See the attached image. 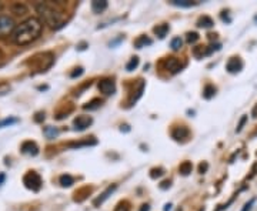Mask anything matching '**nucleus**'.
Returning <instances> with one entry per match:
<instances>
[{
	"label": "nucleus",
	"mask_w": 257,
	"mask_h": 211,
	"mask_svg": "<svg viewBox=\"0 0 257 211\" xmlns=\"http://www.w3.org/2000/svg\"><path fill=\"white\" fill-rule=\"evenodd\" d=\"M43 32V23L38 18H29L25 22H22L19 26H16V29L13 32V34L10 36L12 42L18 46H26L33 43L35 40L40 38Z\"/></svg>",
	"instance_id": "1"
},
{
	"label": "nucleus",
	"mask_w": 257,
	"mask_h": 211,
	"mask_svg": "<svg viewBox=\"0 0 257 211\" xmlns=\"http://www.w3.org/2000/svg\"><path fill=\"white\" fill-rule=\"evenodd\" d=\"M39 16L42 19V23L48 24L52 29H60L66 24L67 16L65 14L63 10L59 9V4H52L48 2H42L36 4Z\"/></svg>",
	"instance_id": "2"
},
{
	"label": "nucleus",
	"mask_w": 257,
	"mask_h": 211,
	"mask_svg": "<svg viewBox=\"0 0 257 211\" xmlns=\"http://www.w3.org/2000/svg\"><path fill=\"white\" fill-rule=\"evenodd\" d=\"M16 29V23L10 16L6 14H0V38H6L12 36L13 32Z\"/></svg>",
	"instance_id": "3"
},
{
	"label": "nucleus",
	"mask_w": 257,
	"mask_h": 211,
	"mask_svg": "<svg viewBox=\"0 0 257 211\" xmlns=\"http://www.w3.org/2000/svg\"><path fill=\"white\" fill-rule=\"evenodd\" d=\"M23 182H25V186L28 187L29 190H32V192H39L42 188V184H43L42 182V177L38 173H35V172H29L23 177Z\"/></svg>",
	"instance_id": "4"
},
{
	"label": "nucleus",
	"mask_w": 257,
	"mask_h": 211,
	"mask_svg": "<svg viewBox=\"0 0 257 211\" xmlns=\"http://www.w3.org/2000/svg\"><path fill=\"white\" fill-rule=\"evenodd\" d=\"M92 123H93V118L92 117H89V116H79V117L75 118L73 126H75V130H77V132H83Z\"/></svg>",
	"instance_id": "5"
},
{
	"label": "nucleus",
	"mask_w": 257,
	"mask_h": 211,
	"mask_svg": "<svg viewBox=\"0 0 257 211\" xmlns=\"http://www.w3.org/2000/svg\"><path fill=\"white\" fill-rule=\"evenodd\" d=\"M99 90H100L103 94H106V96H110V94H113L114 92H116L114 82L113 80H110V78H105V80L99 82Z\"/></svg>",
	"instance_id": "6"
},
{
	"label": "nucleus",
	"mask_w": 257,
	"mask_h": 211,
	"mask_svg": "<svg viewBox=\"0 0 257 211\" xmlns=\"http://www.w3.org/2000/svg\"><path fill=\"white\" fill-rule=\"evenodd\" d=\"M226 68H227L228 73H231V74H234V73H238L241 68H243V62H241V58H231L227 62V64H226Z\"/></svg>",
	"instance_id": "7"
},
{
	"label": "nucleus",
	"mask_w": 257,
	"mask_h": 211,
	"mask_svg": "<svg viewBox=\"0 0 257 211\" xmlns=\"http://www.w3.org/2000/svg\"><path fill=\"white\" fill-rule=\"evenodd\" d=\"M20 150H22V153L28 154V156H38L39 154V147L35 142H25L22 144Z\"/></svg>",
	"instance_id": "8"
},
{
	"label": "nucleus",
	"mask_w": 257,
	"mask_h": 211,
	"mask_svg": "<svg viewBox=\"0 0 257 211\" xmlns=\"http://www.w3.org/2000/svg\"><path fill=\"white\" fill-rule=\"evenodd\" d=\"M116 188H117V186H116V184H113V186H110V187H107L105 192L100 194V197H97V198H96V200H95V206H96V207L102 206V204H103V202H105L106 200H107V198H109V197H110V196H112V194H113V192H116Z\"/></svg>",
	"instance_id": "9"
},
{
	"label": "nucleus",
	"mask_w": 257,
	"mask_h": 211,
	"mask_svg": "<svg viewBox=\"0 0 257 211\" xmlns=\"http://www.w3.org/2000/svg\"><path fill=\"white\" fill-rule=\"evenodd\" d=\"M166 68H167V70H170L171 73H179L181 70V64L180 62H179V58H167V60H166Z\"/></svg>",
	"instance_id": "10"
},
{
	"label": "nucleus",
	"mask_w": 257,
	"mask_h": 211,
	"mask_svg": "<svg viewBox=\"0 0 257 211\" xmlns=\"http://www.w3.org/2000/svg\"><path fill=\"white\" fill-rule=\"evenodd\" d=\"M189 136V130L186 127H176L173 132H171V137L174 140H181V138H186Z\"/></svg>",
	"instance_id": "11"
},
{
	"label": "nucleus",
	"mask_w": 257,
	"mask_h": 211,
	"mask_svg": "<svg viewBox=\"0 0 257 211\" xmlns=\"http://www.w3.org/2000/svg\"><path fill=\"white\" fill-rule=\"evenodd\" d=\"M107 8V2L106 0H95L92 2V10L95 13H102L103 10H106Z\"/></svg>",
	"instance_id": "12"
},
{
	"label": "nucleus",
	"mask_w": 257,
	"mask_h": 211,
	"mask_svg": "<svg viewBox=\"0 0 257 211\" xmlns=\"http://www.w3.org/2000/svg\"><path fill=\"white\" fill-rule=\"evenodd\" d=\"M152 43H153L152 38H149L147 36H140V38L134 40V46H136L137 48H146V46H150Z\"/></svg>",
	"instance_id": "13"
},
{
	"label": "nucleus",
	"mask_w": 257,
	"mask_h": 211,
	"mask_svg": "<svg viewBox=\"0 0 257 211\" xmlns=\"http://www.w3.org/2000/svg\"><path fill=\"white\" fill-rule=\"evenodd\" d=\"M169 30H170L169 24L163 23V24H159V26H156V28H154V33L159 36V38H164V36L169 33Z\"/></svg>",
	"instance_id": "14"
},
{
	"label": "nucleus",
	"mask_w": 257,
	"mask_h": 211,
	"mask_svg": "<svg viewBox=\"0 0 257 211\" xmlns=\"http://www.w3.org/2000/svg\"><path fill=\"white\" fill-rule=\"evenodd\" d=\"M213 24H214V22H213L211 18H209V16H203V18H200L199 22H197V26H199V28H203V29H210V28H213Z\"/></svg>",
	"instance_id": "15"
},
{
	"label": "nucleus",
	"mask_w": 257,
	"mask_h": 211,
	"mask_svg": "<svg viewBox=\"0 0 257 211\" xmlns=\"http://www.w3.org/2000/svg\"><path fill=\"white\" fill-rule=\"evenodd\" d=\"M170 3L177 8H191V6L197 4L196 2H191V0H170Z\"/></svg>",
	"instance_id": "16"
},
{
	"label": "nucleus",
	"mask_w": 257,
	"mask_h": 211,
	"mask_svg": "<svg viewBox=\"0 0 257 211\" xmlns=\"http://www.w3.org/2000/svg\"><path fill=\"white\" fill-rule=\"evenodd\" d=\"M100 106H102V100H100V98H93L92 102L86 103V104L83 106V108H85V110H89V112H92V110H97Z\"/></svg>",
	"instance_id": "17"
},
{
	"label": "nucleus",
	"mask_w": 257,
	"mask_h": 211,
	"mask_svg": "<svg viewBox=\"0 0 257 211\" xmlns=\"http://www.w3.org/2000/svg\"><path fill=\"white\" fill-rule=\"evenodd\" d=\"M43 133H45V136L48 137L49 140H53V138H55V137H57V134H59V130H57L56 127L48 126V127H45Z\"/></svg>",
	"instance_id": "18"
},
{
	"label": "nucleus",
	"mask_w": 257,
	"mask_h": 211,
	"mask_svg": "<svg viewBox=\"0 0 257 211\" xmlns=\"http://www.w3.org/2000/svg\"><path fill=\"white\" fill-rule=\"evenodd\" d=\"M97 142L96 140H85V142H79V143H70L69 147L72 148H80V147H89V146H96Z\"/></svg>",
	"instance_id": "19"
},
{
	"label": "nucleus",
	"mask_w": 257,
	"mask_h": 211,
	"mask_svg": "<svg viewBox=\"0 0 257 211\" xmlns=\"http://www.w3.org/2000/svg\"><path fill=\"white\" fill-rule=\"evenodd\" d=\"M191 170H193V166H191L190 162H184V163L180 164V167H179V172L183 176H189L191 173Z\"/></svg>",
	"instance_id": "20"
},
{
	"label": "nucleus",
	"mask_w": 257,
	"mask_h": 211,
	"mask_svg": "<svg viewBox=\"0 0 257 211\" xmlns=\"http://www.w3.org/2000/svg\"><path fill=\"white\" fill-rule=\"evenodd\" d=\"M60 184H62V187H70L75 180H73V177L72 176H69V174H63V176H60Z\"/></svg>",
	"instance_id": "21"
},
{
	"label": "nucleus",
	"mask_w": 257,
	"mask_h": 211,
	"mask_svg": "<svg viewBox=\"0 0 257 211\" xmlns=\"http://www.w3.org/2000/svg\"><path fill=\"white\" fill-rule=\"evenodd\" d=\"M12 10H13V13H16V14H25V13H28V8L25 6V4H20V3H16V4H13L12 6Z\"/></svg>",
	"instance_id": "22"
},
{
	"label": "nucleus",
	"mask_w": 257,
	"mask_h": 211,
	"mask_svg": "<svg viewBox=\"0 0 257 211\" xmlns=\"http://www.w3.org/2000/svg\"><path fill=\"white\" fill-rule=\"evenodd\" d=\"M214 94H216V87L210 86V84L204 87V90H203V97L204 98H211Z\"/></svg>",
	"instance_id": "23"
},
{
	"label": "nucleus",
	"mask_w": 257,
	"mask_h": 211,
	"mask_svg": "<svg viewBox=\"0 0 257 211\" xmlns=\"http://www.w3.org/2000/svg\"><path fill=\"white\" fill-rule=\"evenodd\" d=\"M139 66V58H132V60L127 63V66H126V70L127 72H133L134 68Z\"/></svg>",
	"instance_id": "24"
},
{
	"label": "nucleus",
	"mask_w": 257,
	"mask_h": 211,
	"mask_svg": "<svg viewBox=\"0 0 257 211\" xmlns=\"http://www.w3.org/2000/svg\"><path fill=\"white\" fill-rule=\"evenodd\" d=\"M181 44H183V42H181L180 38H174L170 43V46L173 50H179V48H181Z\"/></svg>",
	"instance_id": "25"
},
{
	"label": "nucleus",
	"mask_w": 257,
	"mask_h": 211,
	"mask_svg": "<svg viewBox=\"0 0 257 211\" xmlns=\"http://www.w3.org/2000/svg\"><path fill=\"white\" fill-rule=\"evenodd\" d=\"M199 40V34L196 32H191V33H187V43L190 44H194L196 42Z\"/></svg>",
	"instance_id": "26"
},
{
	"label": "nucleus",
	"mask_w": 257,
	"mask_h": 211,
	"mask_svg": "<svg viewBox=\"0 0 257 211\" xmlns=\"http://www.w3.org/2000/svg\"><path fill=\"white\" fill-rule=\"evenodd\" d=\"M114 211H130V207H129V202H122L117 204V207L114 208Z\"/></svg>",
	"instance_id": "27"
},
{
	"label": "nucleus",
	"mask_w": 257,
	"mask_h": 211,
	"mask_svg": "<svg viewBox=\"0 0 257 211\" xmlns=\"http://www.w3.org/2000/svg\"><path fill=\"white\" fill-rule=\"evenodd\" d=\"M163 174H164L163 168H153L152 172H150V177L152 178H157V177H162Z\"/></svg>",
	"instance_id": "28"
},
{
	"label": "nucleus",
	"mask_w": 257,
	"mask_h": 211,
	"mask_svg": "<svg viewBox=\"0 0 257 211\" xmlns=\"http://www.w3.org/2000/svg\"><path fill=\"white\" fill-rule=\"evenodd\" d=\"M18 123V118H6L3 122H0V127H5V126H10Z\"/></svg>",
	"instance_id": "29"
},
{
	"label": "nucleus",
	"mask_w": 257,
	"mask_h": 211,
	"mask_svg": "<svg viewBox=\"0 0 257 211\" xmlns=\"http://www.w3.org/2000/svg\"><path fill=\"white\" fill-rule=\"evenodd\" d=\"M82 74H83V68H75V72L70 74V77H72V78H75V77L82 76Z\"/></svg>",
	"instance_id": "30"
},
{
	"label": "nucleus",
	"mask_w": 257,
	"mask_h": 211,
	"mask_svg": "<svg viewBox=\"0 0 257 211\" xmlns=\"http://www.w3.org/2000/svg\"><path fill=\"white\" fill-rule=\"evenodd\" d=\"M254 202H256V200H254V198H251L250 202H246V204H244V207H243V210H241V211H250V210H251V207H253Z\"/></svg>",
	"instance_id": "31"
},
{
	"label": "nucleus",
	"mask_w": 257,
	"mask_h": 211,
	"mask_svg": "<svg viewBox=\"0 0 257 211\" xmlns=\"http://www.w3.org/2000/svg\"><path fill=\"white\" fill-rule=\"evenodd\" d=\"M246 120H247V117H246V116H243V117H241V120H240V123H238L237 128H236V132H241V128H243V126H244V123H246Z\"/></svg>",
	"instance_id": "32"
},
{
	"label": "nucleus",
	"mask_w": 257,
	"mask_h": 211,
	"mask_svg": "<svg viewBox=\"0 0 257 211\" xmlns=\"http://www.w3.org/2000/svg\"><path fill=\"white\" fill-rule=\"evenodd\" d=\"M35 120H36L38 123H40L42 120H45V113H38L36 117H35Z\"/></svg>",
	"instance_id": "33"
},
{
	"label": "nucleus",
	"mask_w": 257,
	"mask_h": 211,
	"mask_svg": "<svg viewBox=\"0 0 257 211\" xmlns=\"http://www.w3.org/2000/svg\"><path fill=\"white\" fill-rule=\"evenodd\" d=\"M207 167H209V166H207V163H204V164H200V167H199V172L201 174L204 173V172H206V170H207Z\"/></svg>",
	"instance_id": "34"
},
{
	"label": "nucleus",
	"mask_w": 257,
	"mask_h": 211,
	"mask_svg": "<svg viewBox=\"0 0 257 211\" xmlns=\"http://www.w3.org/2000/svg\"><path fill=\"white\" fill-rule=\"evenodd\" d=\"M171 182H163L162 184H160V188H163V190H166L167 187H170Z\"/></svg>",
	"instance_id": "35"
},
{
	"label": "nucleus",
	"mask_w": 257,
	"mask_h": 211,
	"mask_svg": "<svg viewBox=\"0 0 257 211\" xmlns=\"http://www.w3.org/2000/svg\"><path fill=\"white\" fill-rule=\"evenodd\" d=\"M140 211H150V206L149 204H143L140 207Z\"/></svg>",
	"instance_id": "36"
},
{
	"label": "nucleus",
	"mask_w": 257,
	"mask_h": 211,
	"mask_svg": "<svg viewBox=\"0 0 257 211\" xmlns=\"http://www.w3.org/2000/svg\"><path fill=\"white\" fill-rule=\"evenodd\" d=\"M5 180H6V176H5L3 173H0V186H2L3 182H5Z\"/></svg>",
	"instance_id": "37"
},
{
	"label": "nucleus",
	"mask_w": 257,
	"mask_h": 211,
	"mask_svg": "<svg viewBox=\"0 0 257 211\" xmlns=\"http://www.w3.org/2000/svg\"><path fill=\"white\" fill-rule=\"evenodd\" d=\"M253 117H254V118L257 117V104H256V107L253 108Z\"/></svg>",
	"instance_id": "38"
},
{
	"label": "nucleus",
	"mask_w": 257,
	"mask_h": 211,
	"mask_svg": "<svg viewBox=\"0 0 257 211\" xmlns=\"http://www.w3.org/2000/svg\"><path fill=\"white\" fill-rule=\"evenodd\" d=\"M170 207H171V204H166V207H164V211H169V210H170Z\"/></svg>",
	"instance_id": "39"
},
{
	"label": "nucleus",
	"mask_w": 257,
	"mask_h": 211,
	"mask_svg": "<svg viewBox=\"0 0 257 211\" xmlns=\"http://www.w3.org/2000/svg\"><path fill=\"white\" fill-rule=\"evenodd\" d=\"M254 20H256V23H257V16H256V18H254Z\"/></svg>",
	"instance_id": "40"
},
{
	"label": "nucleus",
	"mask_w": 257,
	"mask_h": 211,
	"mask_svg": "<svg viewBox=\"0 0 257 211\" xmlns=\"http://www.w3.org/2000/svg\"><path fill=\"white\" fill-rule=\"evenodd\" d=\"M200 211H204V208H203V210H200Z\"/></svg>",
	"instance_id": "41"
},
{
	"label": "nucleus",
	"mask_w": 257,
	"mask_h": 211,
	"mask_svg": "<svg viewBox=\"0 0 257 211\" xmlns=\"http://www.w3.org/2000/svg\"><path fill=\"white\" fill-rule=\"evenodd\" d=\"M0 9H2V4H0Z\"/></svg>",
	"instance_id": "42"
}]
</instances>
